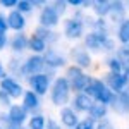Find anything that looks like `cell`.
Wrapping results in <instances>:
<instances>
[{
	"label": "cell",
	"mask_w": 129,
	"mask_h": 129,
	"mask_svg": "<svg viewBox=\"0 0 129 129\" xmlns=\"http://www.w3.org/2000/svg\"><path fill=\"white\" fill-rule=\"evenodd\" d=\"M29 129H45V126H47V119L43 117V115H40V114H36V115H33V117H29Z\"/></svg>",
	"instance_id": "25"
},
{
	"label": "cell",
	"mask_w": 129,
	"mask_h": 129,
	"mask_svg": "<svg viewBox=\"0 0 129 129\" xmlns=\"http://www.w3.org/2000/svg\"><path fill=\"white\" fill-rule=\"evenodd\" d=\"M2 5H4V7H17V2H16V0H4Z\"/></svg>",
	"instance_id": "34"
},
{
	"label": "cell",
	"mask_w": 129,
	"mask_h": 129,
	"mask_svg": "<svg viewBox=\"0 0 129 129\" xmlns=\"http://www.w3.org/2000/svg\"><path fill=\"white\" fill-rule=\"evenodd\" d=\"M69 95H71V84L69 81L66 79V76L62 78H57L53 81L52 88H50V98H52V103H55L57 107H62L69 102Z\"/></svg>",
	"instance_id": "1"
},
{
	"label": "cell",
	"mask_w": 129,
	"mask_h": 129,
	"mask_svg": "<svg viewBox=\"0 0 129 129\" xmlns=\"http://www.w3.org/2000/svg\"><path fill=\"white\" fill-rule=\"evenodd\" d=\"M28 41H29V38H26L24 35H16L12 40V48L16 52H21V50L28 48Z\"/></svg>",
	"instance_id": "24"
},
{
	"label": "cell",
	"mask_w": 129,
	"mask_h": 129,
	"mask_svg": "<svg viewBox=\"0 0 129 129\" xmlns=\"http://www.w3.org/2000/svg\"><path fill=\"white\" fill-rule=\"evenodd\" d=\"M43 60H45V66H47V67H52V69H55V67H62V66L66 64V59L60 55L57 50H53V48H50V50L45 52Z\"/></svg>",
	"instance_id": "8"
},
{
	"label": "cell",
	"mask_w": 129,
	"mask_h": 129,
	"mask_svg": "<svg viewBox=\"0 0 129 129\" xmlns=\"http://www.w3.org/2000/svg\"><path fill=\"white\" fill-rule=\"evenodd\" d=\"M45 67V60L41 55H33L29 59L24 62V67H22V72H26V74H29L31 76H35V74H41V69Z\"/></svg>",
	"instance_id": "6"
},
{
	"label": "cell",
	"mask_w": 129,
	"mask_h": 129,
	"mask_svg": "<svg viewBox=\"0 0 129 129\" xmlns=\"http://www.w3.org/2000/svg\"><path fill=\"white\" fill-rule=\"evenodd\" d=\"M9 117H10V120H12L16 126H21V124L26 120V117H28V110L24 109V107L14 105V107L10 109V112H9Z\"/></svg>",
	"instance_id": "15"
},
{
	"label": "cell",
	"mask_w": 129,
	"mask_h": 129,
	"mask_svg": "<svg viewBox=\"0 0 129 129\" xmlns=\"http://www.w3.org/2000/svg\"><path fill=\"white\" fill-rule=\"evenodd\" d=\"M109 40L107 38V35H102V33H96V31H91L89 35H86V47L91 50H100L103 48V45H105V41Z\"/></svg>",
	"instance_id": "9"
},
{
	"label": "cell",
	"mask_w": 129,
	"mask_h": 129,
	"mask_svg": "<svg viewBox=\"0 0 129 129\" xmlns=\"http://www.w3.org/2000/svg\"><path fill=\"white\" fill-rule=\"evenodd\" d=\"M93 79V78H89L88 74H81L79 78H76V79H72L69 83L71 84V89L72 91H78V93H84V89L88 88V84H89V81Z\"/></svg>",
	"instance_id": "18"
},
{
	"label": "cell",
	"mask_w": 129,
	"mask_h": 129,
	"mask_svg": "<svg viewBox=\"0 0 129 129\" xmlns=\"http://www.w3.org/2000/svg\"><path fill=\"white\" fill-rule=\"evenodd\" d=\"M29 84L36 95H45L50 88V76L43 74V72L41 74H35V76L29 78Z\"/></svg>",
	"instance_id": "5"
},
{
	"label": "cell",
	"mask_w": 129,
	"mask_h": 129,
	"mask_svg": "<svg viewBox=\"0 0 129 129\" xmlns=\"http://www.w3.org/2000/svg\"><path fill=\"white\" fill-rule=\"evenodd\" d=\"M110 9H112V2H107V0H98V2H95V7H93L95 14L98 16L100 19H102L103 16L110 14Z\"/></svg>",
	"instance_id": "21"
},
{
	"label": "cell",
	"mask_w": 129,
	"mask_h": 129,
	"mask_svg": "<svg viewBox=\"0 0 129 129\" xmlns=\"http://www.w3.org/2000/svg\"><path fill=\"white\" fill-rule=\"evenodd\" d=\"M124 12H126V7H124L122 2H112L110 16L114 21H124Z\"/></svg>",
	"instance_id": "23"
},
{
	"label": "cell",
	"mask_w": 129,
	"mask_h": 129,
	"mask_svg": "<svg viewBox=\"0 0 129 129\" xmlns=\"http://www.w3.org/2000/svg\"><path fill=\"white\" fill-rule=\"evenodd\" d=\"M103 88H105V83L102 79H91L88 84V88L84 89V93L88 95V96H91L93 100H96L100 96V93L103 91Z\"/></svg>",
	"instance_id": "16"
},
{
	"label": "cell",
	"mask_w": 129,
	"mask_h": 129,
	"mask_svg": "<svg viewBox=\"0 0 129 129\" xmlns=\"http://www.w3.org/2000/svg\"><path fill=\"white\" fill-rule=\"evenodd\" d=\"M114 110L119 112V114H127L129 112V89L117 95V98L114 102Z\"/></svg>",
	"instance_id": "14"
},
{
	"label": "cell",
	"mask_w": 129,
	"mask_h": 129,
	"mask_svg": "<svg viewBox=\"0 0 129 129\" xmlns=\"http://www.w3.org/2000/svg\"><path fill=\"white\" fill-rule=\"evenodd\" d=\"M52 7H53V10H55L59 16H62V14L67 10V2H59V0H57V2L52 4Z\"/></svg>",
	"instance_id": "31"
},
{
	"label": "cell",
	"mask_w": 129,
	"mask_h": 129,
	"mask_svg": "<svg viewBox=\"0 0 129 129\" xmlns=\"http://www.w3.org/2000/svg\"><path fill=\"white\" fill-rule=\"evenodd\" d=\"M93 103H95V100L88 96L86 93H78L74 100H72V109L74 112L78 114V112H89V109L93 107Z\"/></svg>",
	"instance_id": "7"
},
{
	"label": "cell",
	"mask_w": 129,
	"mask_h": 129,
	"mask_svg": "<svg viewBox=\"0 0 129 129\" xmlns=\"http://www.w3.org/2000/svg\"><path fill=\"white\" fill-rule=\"evenodd\" d=\"M122 64H120V60L117 59V57H110L109 59V69L112 74H120L122 72Z\"/></svg>",
	"instance_id": "27"
},
{
	"label": "cell",
	"mask_w": 129,
	"mask_h": 129,
	"mask_svg": "<svg viewBox=\"0 0 129 129\" xmlns=\"http://www.w3.org/2000/svg\"><path fill=\"white\" fill-rule=\"evenodd\" d=\"M28 47L38 55V53H41V52H47V41L38 38L36 35H33V36L29 38V41H28Z\"/></svg>",
	"instance_id": "20"
},
{
	"label": "cell",
	"mask_w": 129,
	"mask_h": 129,
	"mask_svg": "<svg viewBox=\"0 0 129 129\" xmlns=\"http://www.w3.org/2000/svg\"><path fill=\"white\" fill-rule=\"evenodd\" d=\"M33 9H35V4L29 2V0H21V2H17V10H19L21 14L22 12H31Z\"/></svg>",
	"instance_id": "30"
},
{
	"label": "cell",
	"mask_w": 129,
	"mask_h": 129,
	"mask_svg": "<svg viewBox=\"0 0 129 129\" xmlns=\"http://www.w3.org/2000/svg\"><path fill=\"white\" fill-rule=\"evenodd\" d=\"M117 38H119V41L122 45H127L129 43V17L120 22L119 29H117Z\"/></svg>",
	"instance_id": "22"
},
{
	"label": "cell",
	"mask_w": 129,
	"mask_h": 129,
	"mask_svg": "<svg viewBox=\"0 0 129 129\" xmlns=\"http://www.w3.org/2000/svg\"><path fill=\"white\" fill-rule=\"evenodd\" d=\"M45 129H60V124H59V122H55L53 119H48V120H47Z\"/></svg>",
	"instance_id": "33"
},
{
	"label": "cell",
	"mask_w": 129,
	"mask_h": 129,
	"mask_svg": "<svg viewBox=\"0 0 129 129\" xmlns=\"http://www.w3.org/2000/svg\"><path fill=\"white\" fill-rule=\"evenodd\" d=\"M7 26L16 31H21L26 26V19H24V16L21 14L19 10H12L9 14V17H7Z\"/></svg>",
	"instance_id": "13"
},
{
	"label": "cell",
	"mask_w": 129,
	"mask_h": 129,
	"mask_svg": "<svg viewBox=\"0 0 129 129\" xmlns=\"http://www.w3.org/2000/svg\"><path fill=\"white\" fill-rule=\"evenodd\" d=\"M4 45H5V36H4V35H0V48H2Z\"/></svg>",
	"instance_id": "38"
},
{
	"label": "cell",
	"mask_w": 129,
	"mask_h": 129,
	"mask_svg": "<svg viewBox=\"0 0 129 129\" xmlns=\"http://www.w3.org/2000/svg\"><path fill=\"white\" fill-rule=\"evenodd\" d=\"M33 35H36L38 38H41V40H45V41H48L50 40V35H53L50 29H47V28H43V26H38L36 29H35V33Z\"/></svg>",
	"instance_id": "29"
},
{
	"label": "cell",
	"mask_w": 129,
	"mask_h": 129,
	"mask_svg": "<svg viewBox=\"0 0 129 129\" xmlns=\"http://www.w3.org/2000/svg\"><path fill=\"white\" fill-rule=\"evenodd\" d=\"M74 129H96V127H95V122L91 119H84V120H79V124Z\"/></svg>",
	"instance_id": "32"
},
{
	"label": "cell",
	"mask_w": 129,
	"mask_h": 129,
	"mask_svg": "<svg viewBox=\"0 0 129 129\" xmlns=\"http://www.w3.org/2000/svg\"><path fill=\"white\" fill-rule=\"evenodd\" d=\"M0 76H2V66H0Z\"/></svg>",
	"instance_id": "39"
},
{
	"label": "cell",
	"mask_w": 129,
	"mask_h": 129,
	"mask_svg": "<svg viewBox=\"0 0 129 129\" xmlns=\"http://www.w3.org/2000/svg\"><path fill=\"white\" fill-rule=\"evenodd\" d=\"M7 28H9V26H7V21L4 19V17H0V35H2V33H5Z\"/></svg>",
	"instance_id": "35"
},
{
	"label": "cell",
	"mask_w": 129,
	"mask_h": 129,
	"mask_svg": "<svg viewBox=\"0 0 129 129\" xmlns=\"http://www.w3.org/2000/svg\"><path fill=\"white\" fill-rule=\"evenodd\" d=\"M64 33H66V36H67V38L78 40V38H81V35L84 33V22H83L79 17H71V19H66Z\"/></svg>",
	"instance_id": "2"
},
{
	"label": "cell",
	"mask_w": 129,
	"mask_h": 129,
	"mask_svg": "<svg viewBox=\"0 0 129 129\" xmlns=\"http://www.w3.org/2000/svg\"><path fill=\"white\" fill-rule=\"evenodd\" d=\"M96 129H114V127L110 126L109 122H102V124H100V126H98V127H96Z\"/></svg>",
	"instance_id": "36"
},
{
	"label": "cell",
	"mask_w": 129,
	"mask_h": 129,
	"mask_svg": "<svg viewBox=\"0 0 129 129\" xmlns=\"http://www.w3.org/2000/svg\"><path fill=\"white\" fill-rule=\"evenodd\" d=\"M59 19H60V16L53 10L52 5H45V7L41 9V12H40V26L50 29V28H53V26L59 24Z\"/></svg>",
	"instance_id": "4"
},
{
	"label": "cell",
	"mask_w": 129,
	"mask_h": 129,
	"mask_svg": "<svg viewBox=\"0 0 129 129\" xmlns=\"http://www.w3.org/2000/svg\"><path fill=\"white\" fill-rule=\"evenodd\" d=\"M105 84H107L115 95H119V93H122V91L127 89V79H126L124 72H120V74H112V72H109V76H107V79H105Z\"/></svg>",
	"instance_id": "3"
},
{
	"label": "cell",
	"mask_w": 129,
	"mask_h": 129,
	"mask_svg": "<svg viewBox=\"0 0 129 129\" xmlns=\"http://www.w3.org/2000/svg\"><path fill=\"white\" fill-rule=\"evenodd\" d=\"M22 107L26 110H36L40 107V98H38V95L29 89V91H26L24 93V98H22Z\"/></svg>",
	"instance_id": "17"
},
{
	"label": "cell",
	"mask_w": 129,
	"mask_h": 129,
	"mask_svg": "<svg viewBox=\"0 0 129 129\" xmlns=\"http://www.w3.org/2000/svg\"><path fill=\"white\" fill-rule=\"evenodd\" d=\"M2 89H4L9 96H12V98H19L21 95H22V86H21L17 81L10 79V78L2 81Z\"/></svg>",
	"instance_id": "11"
},
{
	"label": "cell",
	"mask_w": 129,
	"mask_h": 129,
	"mask_svg": "<svg viewBox=\"0 0 129 129\" xmlns=\"http://www.w3.org/2000/svg\"><path fill=\"white\" fill-rule=\"evenodd\" d=\"M115 57L120 60V64H122V66H127V67H129V47H127V45H124V47L117 48Z\"/></svg>",
	"instance_id": "26"
},
{
	"label": "cell",
	"mask_w": 129,
	"mask_h": 129,
	"mask_svg": "<svg viewBox=\"0 0 129 129\" xmlns=\"http://www.w3.org/2000/svg\"><path fill=\"white\" fill-rule=\"evenodd\" d=\"M124 76H126V79H127V88H129V67H126V71H124Z\"/></svg>",
	"instance_id": "37"
},
{
	"label": "cell",
	"mask_w": 129,
	"mask_h": 129,
	"mask_svg": "<svg viewBox=\"0 0 129 129\" xmlns=\"http://www.w3.org/2000/svg\"><path fill=\"white\" fill-rule=\"evenodd\" d=\"M72 60L76 62L74 66H78V67H89V64H91V57H89L88 50L84 48L72 50Z\"/></svg>",
	"instance_id": "12"
},
{
	"label": "cell",
	"mask_w": 129,
	"mask_h": 129,
	"mask_svg": "<svg viewBox=\"0 0 129 129\" xmlns=\"http://www.w3.org/2000/svg\"><path fill=\"white\" fill-rule=\"evenodd\" d=\"M60 122H62L66 127L74 129L78 124H79V119H78V114L74 112V109L64 107V109L60 110Z\"/></svg>",
	"instance_id": "10"
},
{
	"label": "cell",
	"mask_w": 129,
	"mask_h": 129,
	"mask_svg": "<svg viewBox=\"0 0 129 129\" xmlns=\"http://www.w3.org/2000/svg\"><path fill=\"white\" fill-rule=\"evenodd\" d=\"M81 74H83V71H81V67H78V66H71V67H67V71H66V79L72 81L76 79V78H79Z\"/></svg>",
	"instance_id": "28"
},
{
	"label": "cell",
	"mask_w": 129,
	"mask_h": 129,
	"mask_svg": "<svg viewBox=\"0 0 129 129\" xmlns=\"http://www.w3.org/2000/svg\"><path fill=\"white\" fill-rule=\"evenodd\" d=\"M88 114H89V119L93 120V122L98 120V119H103V117L107 115V105H102V103H98V102H95Z\"/></svg>",
	"instance_id": "19"
}]
</instances>
